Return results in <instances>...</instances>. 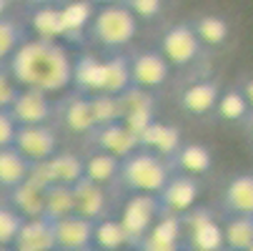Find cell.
<instances>
[{
	"instance_id": "30bf717a",
	"label": "cell",
	"mask_w": 253,
	"mask_h": 251,
	"mask_svg": "<svg viewBox=\"0 0 253 251\" xmlns=\"http://www.w3.org/2000/svg\"><path fill=\"white\" fill-rule=\"evenodd\" d=\"M13 149L20 151L30 163H41L58 151V136L50 126H18Z\"/></svg>"
},
{
	"instance_id": "6da1fadb",
	"label": "cell",
	"mask_w": 253,
	"mask_h": 251,
	"mask_svg": "<svg viewBox=\"0 0 253 251\" xmlns=\"http://www.w3.org/2000/svg\"><path fill=\"white\" fill-rule=\"evenodd\" d=\"M5 65L20 88H35L48 96L63 93L73 81V58L65 43L58 41H23Z\"/></svg>"
},
{
	"instance_id": "7a4b0ae2",
	"label": "cell",
	"mask_w": 253,
	"mask_h": 251,
	"mask_svg": "<svg viewBox=\"0 0 253 251\" xmlns=\"http://www.w3.org/2000/svg\"><path fill=\"white\" fill-rule=\"evenodd\" d=\"M173 173V166L168 158H161L146 149H138L128 158L121 161V173L118 181L121 186L130 189V194H153L158 196L168 178Z\"/></svg>"
},
{
	"instance_id": "cb8c5ba5",
	"label": "cell",
	"mask_w": 253,
	"mask_h": 251,
	"mask_svg": "<svg viewBox=\"0 0 253 251\" xmlns=\"http://www.w3.org/2000/svg\"><path fill=\"white\" fill-rule=\"evenodd\" d=\"M170 166L198 178L213 168V151L208 146H203V143H183L175 151V156L170 158Z\"/></svg>"
},
{
	"instance_id": "9a60e30c",
	"label": "cell",
	"mask_w": 253,
	"mask_h": 251,
	"mask_svg": "<svg viewBox=\"0 0 253 251\" xmlns=\"http://www.w3.org/2000/svg\"><path fill=\"white\" fill-rule=\"evenodd\" d=\"M93 143L98 146V151L103 153H111L118 161L128 158L130 153H135L140 149V141L135 133H130L121 121L118 123H108V126H98L93 133Z\"/></svg>"
},
{
	"instance_id": "f6af8a7d",
	"label": "cell",
	"mask_w": 253,
	"mask_h": 251,
	"mask_svg": "<svg viewBox=\"0 0 253 251\" xmlns=\"http://www.w3.org/2000/svg\"><path fill=\"white\" fill-rule=\"evenodd\" d=\"M0 251H15L13 246H0Z\"/></svg>"
},
{
	"instance_id": "8992f818",
	"label": "cell",
	"mask_w": 253,
	"mask_h": 251,
	"mask_svg": "<svg viewBox=\"0 0 253 251\" xmlns=\"http://www.w3.org/2000/svg\"><path fill=\"white\" fill-rule=\"evenodd\" d=\"M118 100H121V123L140 138V133L156 121V96H153V91L130 86L118 96Z\"/></svg>"
},
{
	"instance_id": "4fadbf2b",
	"label": "cell",
	"mask_w": 253,
	"mask_h": 251,
	"mask_svg": "<svg viewBox=\"0 0 253 251\" xmlns=\"http://www.w3.org/2000/svg\"><path fill=\"white\" fill-rule=\"evenodd\" d=\"M73 206L76 213L88 221H100L111 213V199H108L105 186L90 181V178H81L78 184H73Z\"/></svg>"
},
{
	"instance_id": "5b68a950",
	"label": "cell",
	"mask_w": 253,
	"mask_h": 251,
	"mask_svg": "<svg viewBox=\"0 0 253 251\" xmlns=\"http://www.w3.org/2000/svg\"><path fill=\"white\" fill-rule=\"evenodd\" d=\"M161 203H158V196L153 194H130V199L123 203L121 208V226L130 241V249H135V244L148 234V229L158 221L161 216Z\"/></svg>"
},
{
	"instance_id": "ba28073f",
	"label": "cell",
	"mask_w": 253,
	"mask_h": 251,
	"mask_svg": "<svg viewBox=\"0 0 253 251\" xmlns=\"http://www.w3.org/2000/svg\"><path fill=\"white\" fill-rule=\"evenodd\" d=\"M8 113L18 126H48L55 116V103L43 91L20 88Z\"/></svg>"
},
{
	"instance_id": "60d3db41",
	"label": "cell",
	"mask_w": 253,
	"mask_h": 251,
	"mask_svg": "<svg viewBox=\"0 0 253 251\" xmlns=\"http://www.w3.org/2000/svg\"><path fill=\"white\" fill-rule=\"evenodd\" d=\"M241 91H243V96H246V100H248V108H251V116H253V78H248V81L241 86Z\"/></svg>"
},
{
	"instance_id": "f907efd6",
	"label": "cell",
	"mask_w": 253,
	"mask_h": 251,
	"mask_svg": "<svg viewBox=\"0 0 253 251\" xmlns=\"http://www.w3.org/2000/svg\"><path fill=\"white\" fill-rule=\"evenodd\" d=\"M183 251H186V249H183Z\"/></svg>"
},
{
	"instance_id": "836d02e7",
	"label": "cell",
	"mask_w": 253,
	"mask_h": 251,
	"mask_svg": "<svg viewBox=\"0 0 253 251\" xmlns=\"http://www.w3.org/2000/svg\"><path fill=\"white\" fill-rule=\"evenodd\" d=\"M221 226L226 251H246L253 244V216H228Z\"/></svg>"
},
{
	"instance_id": "74e56055",
	"label": "cell",
	"mask_w": 253,
	"mask_h": 251,
	"mask_svg": "<svg viewBox=\"0 0 253 251\" xmlns=\"http://www.w3.org/2000/svg\"><path fill=\"white\" fill-rule=\"evenodd\" d=\"M138 20H158L163 15V0H121Z\"/></svg>"
},
{
	"instance_id": "d6a6232c",
	"label": "cell",
	"mask_w": 253,
	"mask_h": 251,
	"mask_svg": "<svg viewBox=\"0 0 253 251\" xmlns=\"http://www.w3.org/2000/svg\"><path fill=\"white\" fill-rule=\"evenodd\" d=\"M70 213H76L73 206V186H63V184H53L45 189V208L43 216L48 221H58L65 219Z\"/></svg>"
},
{
	"instance_id": "9c48e42d",
	"label": "cell",
	"mask_w": 253,
	"mask_h": 251,
	"mask_svg": "<svg viewBox=\"0 0 253 251\" xmlns=\"http://www.w3.org/2000/svg\"><path fill=\"white\" fill-rule=\"evenodd\" d=\"M201 196V184L196 176L188 173H170L168 184L158 194V203L163 213H173V216H183L198 203Z\"/></svg>"
},
{
	"instance_id": "7c38bea8",
	"label": "cell",
	"mask_w": 253,
	"mask_h": 251,
	"mask_svg": "<svg viewBox=\"0 0 253 251\" xmlns=\"http://www.w3.org/2000/svg\"><path fill=\"white\" fill-rule=\"evenodd\" d=\"M135 251H183V224L180 216L161 213L148 234L135 244Z\"/></svg>"
},
{
	"instance_id": "1f68e13d",
	"label": "cell",
	"mask_w": 253,
	"mask_h": 251,
	"mask_svg": "<svg viewBox=\"0 0 253 251\" xmlns=\"http://www.w3.org/2000/svg\"><path fill=\"white\" fill-rule=\"evenodd\" d=\"M213 113L218 116L226 123H241L246 118H251V108H248V100L243 96L241 88H226L221 91L218 100H215V108Z\"/></svg>"
},
{
	"instance_id": "4dcf8cb0",
	"label": "cell",
	"mask_w": 253,
	"mask_h": 251,
	"mask_svg": "<svg viewBox=\"0 0 253 251\" xmlns=\"http://www.w3.org/2000/svg\"><path fill=\"white\" fill-rule=\"evenodd\" d=\"M50 173H53V181L63 184V186H73L83 178V158L78 153H70V151H55L48 158Z\"/></svg>"
},
{
	"instance_id": "e0dca14e",
	"label": "cell",
	"mask_w": 253,
	"mask_h": 251,
	"mask_svg": "<svg viewBox=\"0 0 253 251\" xmlns=\"http://www.w3.org/2000/svg\"><path fill=\"white\" fill-rule=\"evenodd\" d=\"M140 149H146L161 158H173L175 151L183 146V136H180V128L178 126H170V123H163V121H153L146 131L140 133Z\"/></svg>"
},
{
	"instance_id": "603a6c76",
	"label": "cell",
	"mask_w": 253,
	"mask_h": 251,
	"mask_svg": "<svg viewBox=\"0 0 253 251\" xmlns=\"http://www.w3.org/2000/svg\"><path fill=\"white\" fill-rule=\"evenodd\" d=\"M8 194H10L8 206H13L23 219H41L43 216V208H45V189L43 186L25 178L20 186L10 189Z\"/></svg>"
},
{
	"instance_id": "d590c367",
	"label": "cell",
	"mask_w": 253,
	"mask_h": 251,
	"mask_svg": "<svg viewBox=\"0 0 253 251\" xmlns=\"http://www.w3.org/2000/svg\"><path fill=\"white\" fill-rule=\"evenodd\" d=\"M23 41H25L23 28L8 15L0 18V63H8L10 55L20 48Z\"/></svg>"
},
{
	"instance_id": "277c9868",
	"label": "cell",
	"mask_w": 253,
	"mask_h": 251,
	"mask_svg": "<svg viewBox=\"0 0 253 251\" xmlns=\"http://www.w3.org/2000/svg\"><path fill=\"white\" fill-rule=\"evenodd\" d=\"M186 251H223V226L213 219L208 208L193 206L180 216Z\"/></svg>"
},
{
	"instance_id": "8fae6325",
	"label": "cell",
	"mask_w": 253,
	"mask_h": 251,
	"mask_svg": "<svg viewBox=\"0 0 253 251\" xmlns=\"http://www.w3.org/2000/svg\"><path fill=\"white\" fill-rule=\"evenodd\" d=\"M130 63V83L138 88H161L170 76V63L161 55V50H140L128 58Z\"/></svg>"
},
{
	"instance_id": "ee69618b",
	"label": "cell",
	"mask_w": 253,
	"mask_h": 251,
	"mask_svg": "<svg viewBox=\"0 0 253 251\" xmlns=\"http://www.w3.org/2000/svg\"><path fill=\"white\" fill-rule=\"evenodd\" d=\"M95 5H116V3H121V0H93Z\"/></svg>"
},
{
	"instance_id": "ffe728a7",
	"label": "cell",
	"mask_w": 253,
	"mask_h": 251,
	"mask_svg": "<svg viewBox=\"0 0 253 251\" xmlns=\"http://www.w3.org/2000/svg\"><path fill=\"white\" fill-rule=\"evenodd\" d=\"M15 251H55V234L53 221L45 216L41 219H25L20 226V234L13 244Z\"/></svg>"
},
{
	"instance_id": "f546056e",
	"label": "cell",
	"mask_w": 253,
	"mask_h": 251,
	"mask_svg": "<svg viewBox=\"0 0 253 251\" xmlns=\"http://www.w3.org/2000/svg\"><path fill=\"white\" fill-rule=\"evenodd\" d=\"M118 173H121V161L111 153L95 151L88 158H83V176L95 181V184H100V186L118 181Z\"/></svg>"
},
{
	"instance_id": "e575fe53",
	"label": "cell",
	"mask_w": 253,
	"mask_h": 251,
	"mask_svg": "<svg viewBox=\"0 0 253 251\" xmlns=\"http://www.w3.org/2000/svg\"><path fill=\"white\" fill-rule=\"evenodd\" d=\"M88 98H90V111H93L95 128L121 121V100H118V96L95 93V96H88Z\"/></svg>"
},
{
	"instance_id": "ab89813d",
	"label": "cell",
	"mask_w": 253,
	"mask_h": 251,
	"mask_svg": "<svg viewBox=\"0 0 253 251\" xmlns=\"http://www.w3.org/2000/svg\"><path fill=\"white\" fill-rule=\"evenodd\" d=\"M15 131H18V123L13 121V116L8 111H0V149L13 146Z\"/></svg>"
},
{
	"instance_id": "3957f363",
	"label": "cell",
	"mask_w": 253,
	"mask_h": 251,
	"mask_svg": "<svg viewBox=\"0 0 253 251\" xmlns=\"http://www.w3.org/2000/svg\"><path fill=\"white\" fill-rule=\"evenodd\" d=\"M88 35L105 50L121 53L126 46H130L138 35V18L121 3L116 5H98L95 15L90 20Z\"/></svg>"
},
{
	"instance_id": "52a82bcc",
	"label": "cell",
	"mask_w": 253,
	"mask_h": 251,
	"mask_svg": "<svg viewBox=\"0 0 253 251\" xmlns=\"http://www.w3.org/2000/svg\"><path fill=\"white\" fill-rule=\"evenodd\" d=\"M201 48L203 46L196 38L193 25L191 23H175L163 33L158 50L170 63V68H183V65H191L193 60H198Z\"/></svg>"
},
{
	"instance_id": "c3c4849f",
	"label": "cell",
	"mask_w": 253,
	"mask_h": 251,
	"mask_svg": "<svg viewBox=\"0 0 253 251\" xmlns=\"http://www.w3.org/2000/svg\"><path fill=\"white\" fill-rule=\"evenodd\" d=\"M251 136H253V123H251Z\"/></svg>"
},
{
	"instance_id": "ac0fdd59",
	"label": "cell",
	"mask_w": 253,
	"mask_h": 251,
	"mask_svg": "<svg viewBox=\"0 0 253 251\" xmlns=\"http://www.w3.org/2000/svg\"><path fill=\"white\" fill-rule=\"evenodd\" d=\"M95 3L93 0H65L60 5V18H63V30H65V43H83L90 20L95 15Z\"/></svg>"
},
{
	"instance_id": "83f0119b",
	"label": "cell",
	"mask_w": 253,
	"mask_h": 251,
	"mask_svg": "<svg viewBox=\"0 0 253 251\" xmlns=\"http://www.w3.org/2000/svg\"><path fill=\"white\" fill-rule=\"evenodd\" d=\"M105 63V76H103V93L108 96H121L126 88H130V63L128 55L123 53H113L103 58Z\"/></svg>"
},
{
	"instance_id": "484cf974",
	"label": "cell",
	"mask_w": 253,
	"mask_h": 251,
	"mask_svg": "<svg viewBox=\"0 0 253 251\" xmlns=\"http://www.w3.org/2000/svg\"><path fill=\"white\" fill-rule=\"evenodd\" d=\"M28 171H30V161L20 151H15L13 146L0 149V189L10 191L20 186L28 178Z\"/></svg>"
},
{
	"instance_id": "4316f807",
	"label": "cell",
	"mask_w": 253,
	"mask_h": 251,
	"mask_svg": "<svg viewBox=\"0 0 253 251\" xmlns=\"http://www.w3.org/2000/svg\"><path fill=\"white\" fill-rule=\"evenodd\" d=\"M193 33H196V38L201 41V46H208V48H218L228 41V20L218 13H206L201 18H196L193 23Z\"/></svg>"
},
{
	"instance_id": "5bb4252c",
	"label": "cell",
	"mask_w": 253,
	"mask_h": 251,
	"mask_svg": "<svg viewBox=\"0 0 253 251\" xmlns=\"http://www.w3.org/2000/svg\"><path fill=\"white\" fill-rule=\"evenodd\" d=\"M93 221L70 213L65 219L53 221V234H55V251H81L93 246Z\"/></svg>"
},
{
	"instance_id": "d6986e66",
	"label": "cell",
	"mask_w": 253,
	"mask_h": 251,
	"mask_svg": "<svg viewBox=\"0 0 253 251\" xmlns=\"http://www.w3.org/2000/svg\"><path fill=\"white\" fill-rule=\"evenodd\" d=\"M103 76H105L103 58L90 53H81L78 58H73V81H70V86L76 88V93L83 96L103 93Z\"/></svg>"
},
{
	"instance_id": "8d00e7d4",
	"label": "cell",
	"mask_w": 253,
	"mask_h": 251,
	"mask_svg": "<svg viewBox=\"0 0 253 251\" xmlns=\"http://www.w3.org/2000/svg\"><path fill=\"white\" fill-rule=\"evenodd\" d=\"M23 221L25 219L13 206H0V246H13L15 244Z\"/></svg>"
},
{
	"instance_id": "f35d334b",
	"label": "cell",
	"mask_w": 253,
	"mask_h": 251,
	"mask_svg": "<svg viewBox=\"0 0 253 251\" xmlns=\"http://www.w3.org/2000/svg\"><path fill=\"white\" fill-rule=\"evenodd\" d=\"M20 86L15 83V78L10 76V70L5 63H0V111H10V105L18 96Z\"/></svg>"
},
{
	"instance_id": "2e32d148",
	"label": "cell",
	"mask_w": 253,
	"mask_h": 251,
	"mask_svg": "<svg viewBox=\"0 0 253 251\" xmlns=\"http://www.w3.org/2000/svg\"><path fill=\"white\" fill-rule=\"evenodd\" d=\"M55 113L60 116V123L76 136H85L95 131L93 111H90V98L83 93H70L60 105H55Z\"/></svg>"
},
{
	"instance_id": "7bdbcfd3",
	"label": "cell",
	"mask_w": 253,
	"mask_h": 251,
	"mask_svg": "<svg viewBox=\"0 0 253 251\" xmlns=\"http://www.w3.org/2000/svg\"><path fill=\"white\" fill-rule=\"evenodd\" d=\"M10 3H13V0H0V18H5V15H8Z\"/></svg>"
},
{
	"instance_id": "681fc988",
	"label": "cell",
	"mask_w": 253,
	"mask_h": 251,
	"mask_svg": "<svg viewBox=\"0 0 253 251\" xmlns=\"http://www.w3.org/2000/svg\"><path fill=\"white\" fill-rule=\"evenodd\" d=\"M223 251H226V249H223Z\"/></svg>"
},
{
	"instance_id": "f1b7e54d",
	"label": "cell",
	"mask_w": 253,
	"mask_h": 251,
	"mask_svg": "<svg viewBox=\"0 0 253 251\" xmlns=\"http://www.w3.org/2000/svg\"><path fill=\"white\" fill-rule=\"evenodd\" d=\"M93 246L98 251H123L130 246V241L118 219L105 216V219L95 221V226H93Z\"/></svg>"
},
{
	"instance_id": "7dc6e473",
	"label": "cell",
	"mask_w": 253,
	"mask_h": 251,
	"mask_svg": "<svg viewBox=\"0 0 253 251\" xmlns=\"http://www.w3.org/2000/svg\"><path fill=\"white\" fill-rule=\"evenodd\" d=\"M246 251H253V244H251V246H248V249H246Z\"/></svg>"
},
{
	"instance_id": "bcb514c9",
	"label": "cell",
	"mask_w": 253,
	"mask_h": 251,
	"mask_svg": "<svg viewBox=\"0 0 253 251\" xmlns=\"http://www.w3.org/2000/svg\"><path fill=\"white\" fill-rule=\"evenodd\" d=\"M81 251H98L95 246H88V249H81Z\"/></svg>"
},
{
	"instance_id": "b9f144b4",
	"label": "cell",
	"mask_w": 253,
	"mask_h": 251,
	"mask_svg": "<svg viewBox=\"0 0 253 251\" xmlns=\"http://www.w3.org/2000/svg\"><path fill=\"white\" fill-rule=\"evenodd\" d=\"M23 3H28L30 8H43V5H58L60 0H23Z\"/></svg>"
},
{
	"instance_id": "d4e9b609",
	"label": "cell",
	"mask_w": 253,
	"mask_h": 251,
	"mask_svg": "<svg viewBox=\"0 0 253 251\" xmlns=\"http://www.w3.org/2000/svg\"><path fill=\"white\" fill-rule=\"evenodd\" d=\"M28 23L35 33V38L41 41H65V30H63V18H60V5H43V8H33L28 15Z\"/></svg>"
},
{
	"instance_id": "7402d4cb",
	"label": "cell",
	"mask_w": 253,
	"mask_h": 251,
	"mask_svg": "<svg viewBox=\"0 0 253 251\" xmlns=\"http://www.w3.org/2000/svg\"><path fill=\"white\" fill-rule=\"evenodd\" d=\"M218 96H221V86L215 81H196L180 93V108L191 116L213 113Z\"/></svg>"
},
{
	"instance_id": "44dd1931",
	"label": "cell",
	"mask_w": 253,
	"mask_h": 251,
	"mask_svg": "<svg viewBox=\"0 0 253 251\" xmlns=\"http://www.w3.org/2000/svg\"><path fill=\"white\" fill-rule=\"evenodd\" d=\"M223 208L231 216H253V173H238L226 184Z\"/></svg>"
}]
</instances>
